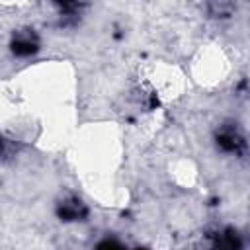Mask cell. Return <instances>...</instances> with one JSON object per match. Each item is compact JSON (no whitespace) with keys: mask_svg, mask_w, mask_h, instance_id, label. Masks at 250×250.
<instances>
[{"mask_svg":"<svg viewBox=\"0 0 250 250\" xmlns=\"http://www.w3.org/2000/svg\"><path fill=\"white\" fill-rule=\"evenodd\" d=\"M12 51L16 55H31L37 51V43L31 39V37H18L14 43H12Z\"/></svg>","mask_w":250,"mask_h":250,"instance_id":"1","label":"cell"},{"mask_svg":"<svg viewBox=\"0 0 250 250\" xmlns=\"http://www.w3.org/2000/svg\"><path fill=\"white\" fill-rule=\"evenodd\" d=\"M84 213L80 201H70V203H64L61 207V217L62 219H78L80 215Z\"/></svg>","mask_w":250,"mask_h":250,"instance_id":"2","label":"cell"},{"mask_svg":"<svg viewBox=\"0 0 250 250\" xmlns=\"http://www.w3.org/2000/svg\"><path fill=\"white\" fill-rule=\"evenodd\" d=\"M219 145L223 146V148H227V150H236L240 145H242V141H240V137H236L234 133H223L221 137H219Z\"/></svg>","mask_w":250,"mask_h":250,"instance_id":"3","label":"cell"},{"mask_svg":"<svg viewBox=\"0 0 250 250\" xmlns=\"http://www.w3.org/2000/svg\"><path fill=\"white\" fill-rule=\"evenodd\" d=\"M98 250H123L119 244H115V242H111V240H105V242H102L100 246H98Z\"/></svg>","mask_w":250,"mask_h":250,"instance_id":"4","label":"cell"},{"mask_svg":"<svg viewBox=\"0 0 250 250\" xmlns=\"http://www.w3.org/2000/svg\"><path fill=\"white\" fill-rule=\"evenodd\" d=\"M2 148H4V145H2V139H0V152H2Z\"/></svg>","mask_w":250,"mask_h":250,"instance_id":"5","label":"cell"}]
</instances>
